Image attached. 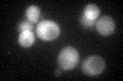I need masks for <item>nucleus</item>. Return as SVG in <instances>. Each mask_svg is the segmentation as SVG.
I'll return each mask as SVG.
<instances>
[{"mask_svg":"<svg viewBox=\"0 0 123 81\" xmlns=\"http://www.w3.org/2000/svg\"><path fill=\"white\" fill-rule=\"evenodd\" d=\"M37 36L41 40L50 42L53 41L60 36V26L57 25L56 22L52 20H42L37 24L36 29Z\"/></svg>","mask_w":123,"mask_h":81,"instance_id":"f257e3e1","label":"nucleus"},{"mask_svg":"<svg viewBox=\"0 0 123 81\" xmlns=\"http://www.w3.org/2000/svg\"><path fill=\"white\" fill-rule=\"evenodd\" d=\"M57 62L62 69L64 70H71L79 62V54L78 51L73 47H66L61 51Z\"/></svg>","mask_w":123,"mask_h":81,"instance_id":"f03ea898","label":"nucleus"},{"mask_svg":"<svg viewBox=\"0 0 123 81\" xmlns=\"http://www.w3.org/2000/svg\"><path fill=\"white\" fill-rule=\"evenodd\" d=\"M106 64L99 56H90L84 60L82 64V71L88 76H97L105 70Z\"/></svg>","mask_w":123,"mask_h":81,"instance_id":"7ed1b4c3","label":"nucleus"},{"mask_svg":"<svg viewBox=\"0 0 123 81\" xmlns=\"http://www.w3.org/2000/svg\"><path fill=\"white\" fill-rule=\"evenodd\" d=\"M94 25L98 33L102 36H111L115 30V21L110 16H102Z\"/></svg>","mask_w":123,"mask_h":81,"instance_id":"20e7f679","label":"nucleus"},{"mask_svg":"<svg viewBox=\"0 0 123 81\" xmlns=\"http://www.w3.org/2000/svg\"><path fill=\"white\" fill-rule=\"evenodd\" d=\"M18 44H20L22 47L24 48H29L34 44V41H35V36L32 33V30H29V32H21L18 34Z\"/></svg>","mask_w":123,"mask_h":81,"instance_id":"39448f33","label":"nucleus"},{"mask_svg":"<svg viewBox=\"0 0 123 81\" xmlns=\"http://www.w3.org/2000/svg\"><path fill=\"white\" fill-rule=\"evenodd\" d=\"M26 16H27V19H28L30 22H32V24L37 22L38 19H39V17H40L39 7L36 6V5L29 6L26 10Z\"/></svg>","mask_w":123,"mask_h":81,"instance_id":"423d86ee","label":"nucleus"},{"mask_svg":"<svg viewBox=\"0 0 123 81\" xmlns=\"http://www.w3.org/2000/svg\"><path fill=\"white\" fill-rule=\"evenodd\" d=\"M83 15L87 18L91 19V20H94L98 17L99 15V9L98 7L95 5V4H88L85 6L84 8V11H83Z\"/></svg>","mask_w":123,"mask_h":81,"instance_id":"0eeeda50","label":"nucleus"},{"mask_svg":"<svg viewBox=\"0 0 123 81\" xmlns=\"http://www.w3.org/2000/svg\"><path fill=\"white\" fill-rule=\"evenodd\" d=\"M33 29V24L29 20H25L18 24V30L20 32H29Z\"/></svg>","mask_w":123,"mask_h":81,"instance_id":"6e6552de","label":"nucleus"},{"mask_svg":"<svg viewBox=\"0 0 123 81\" xmlns=\"http://www.w3.org/2000/svg\"><path fill=\"white\" fill-rule=\"evenodd\" d=\"M80 22H81L82 26H84V28H86V29H91V28H93L94 24H95L94 20H91V19L85 17L83 14H82L81 18H80Z\"/></svg>","mask_w":123,"mask_h":81,"instance_id":"1a4fd4ad","label":"nucleus"},{"mask_svg":"<svg viewBox=\"0 0 123 81\" xmlns=\"http://www.w3.org/2000/svg\"><path fill=\"white\" fill-rule=\"evenodd\" d=\"M55 75H56V76L61 75V70H56V71H55Z\"/></svg>","mask_w":123,"mask_h":81,"instance_id":"9d476101","label":"nucleus"}]
</instances>
